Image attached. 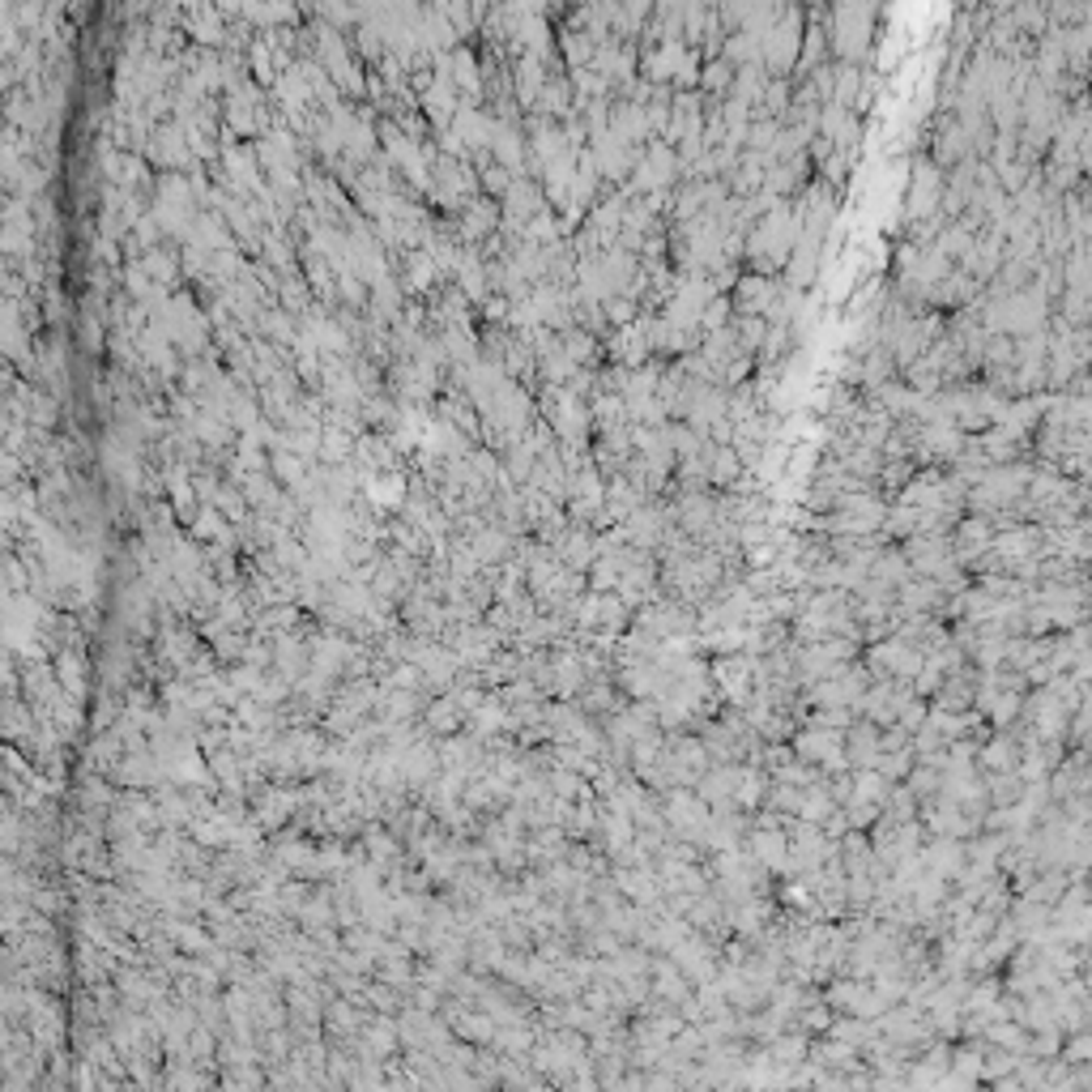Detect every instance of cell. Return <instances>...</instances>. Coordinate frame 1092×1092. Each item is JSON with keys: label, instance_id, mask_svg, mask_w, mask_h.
Here are the masks:
<instances>
[{"label": "cell", "instance_id": "obj_2", "mask_svg": "<svg viewBox=\"0 0 1092 1092\" xmlns=\"http://www.w3.org/2000/svg\"><path fill=\"white\" fill-rule=\"evenodd\" d=\"M939 192H943V179H939V171L930 167V163H918V171H914V184H909V214L918 218V214H930L935 210V201H939Z\"/></svg>", "mask_w": 1092, "mask_h": 1092}, {"label": "cell", "instance_id": "obj_1", "mask_svg": "<svg viewBox=\"0 0 1092 1092\" xmlns=\"http://www.w3.org/2000/svg\"><path fill=\"white\" fill-rule=\"evenodd\" d=\"M837 51L841 56H862L866 51V39H871V30H866V22H871V9H841L837 14Z\"/></svg>", "mask_w": 1092, "mask_h": 1092}]
</instances>
